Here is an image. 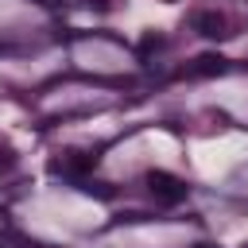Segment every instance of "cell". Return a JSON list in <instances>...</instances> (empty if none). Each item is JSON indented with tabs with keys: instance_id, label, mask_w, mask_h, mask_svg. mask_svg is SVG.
<instances>
[{
	"instance_id": "obj_4",
	"label": "cell",
	"mask_w": 248,
	"mask_h": 248,
	"mask_svg": "<svg viewBox=\"0 0 248 248\" xmlns=\"http://www.w3.org/2000/svg\"><path fill=\"white\" fill-rule=\"evenodd\" d=\"M225 70H229V62H225L221 54H198V58L186 66L190 78H213V74H225Z\"/></svg>"
},
{
	"instance_id": "obj_3",
	"label": "cell",
	"mask_w": 248,
	"mask_h": 248,
	"mask_svg": "<svg viewBox=\"0 0 248 248\" xmlns=\"http://www.w3.org/2000/svg\"><path fill=\"white\" fill-rule=\"evenodd\" d=\"M190 27H194L198 35H205V39H221V35H229V31H225L229 23H225L221 12H194V16H190Z\"/></svg>"
},
{
	"instance_id": "obj_1",
	"label": "cell",
	"mask_w": 248,
	"mask_h": 248,
	"mask_svg": "<svg viewBox=\"0 0 248 248\" xmlns=\"http://www.w3.org/2000/svg\"><path fill=\"white\" fill-rule=\"evenodd\" d=\"M143 182H147V194H151L159 205H178V202L186 198V182H182L178 174H170V170H147Z\"/></svg>"
},
{
	"instance_id": "obj_6",
	"label": "cell",
	"mask_w": 248,
	"mask_h": 248,
	"mask_svg": "<svg viewBox=\"0 0 248 248\" xmlns=\"http://www.w3.org/2000/svg\"><path fill=\"white\" fill-rule=\"evenodd\" d=\"M194 248H217V244H194Z\"/></svg>"
},
{
	"instance_id": "obj_5",
	"label": "cell",
	"mask_w": 248,
	"mask_h": 248,
	"mask_svg": "<svg viewBox=\"0 0 248 248\" xmlns=\"http://www.w3.org/2000/svg\"><path fill=\"white\" fill-rule=\"evenodd\" d=\"M163 46V35H143V43H140V50L147 54V50H159Z\"/></svg>"
},
{
	"instance_id": "obj_2",
	"label": "cell",
	"mask_w": 248,
	"mask_h": 248,
	"mask_svg": "<svg viewBox=\"0 0 248 248\" xmlns=\"http://www.w3.org/2000/svg\"><path fill=\"white\" fill-rule=\"evenodd\" d=\"M93 167H97L93 151H62L58 159H50V170L62 174V178H85Z\"/></svg>"
}]
</instances>
